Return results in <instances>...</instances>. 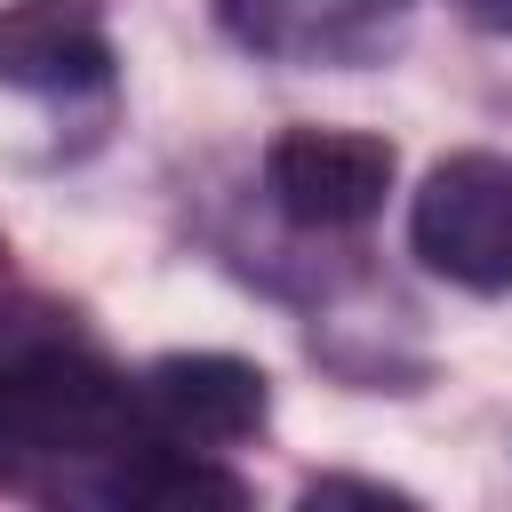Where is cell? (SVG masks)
<instances>
[{
  "mask_svg": "<svg viewBox=\"0 0 512 512\" xmlns=\"http://www.w3.org/2000/svg\"><path fill=\"white\" fill-rule=\"evenodd\" d=\"M112 72V40L96 0H8L0 8V88L72 96Z\"/></svg>",
  "mask_w": 512,
  "mask_h": 512,
  "instance_id": "4",
  "label": "cell"
},
{
  "mask_svg": "<svg viewBox=\"0 0 512 512\" xmlns=\"http://www.w3.org/2000/svg\"><path fill=\"white\" fill-rule=\"evenodd\" d=\"M136 400H144V424L160 440H176V448H232L272 408L264 368L232 360V352H168V360L144 368Z\"/></svg>",
  "mask_w": 512,
  "mask_h": 512,
  "instance_id": "3",
  "label": "cell"
},
{
  "mask_svg": "<svg viewBox=\"0 0 512 512\" xmlns=\"http://www.w3.org/2000/svg\"><path fill=\"white\" fill-rule=\"evenodd\" d=\"M400 0H216V16L264 56H360Z\"/></svg>",
  "mask_w": 512,
  "mask_h": 512,
  "instance_id": "5",
  "label": "cell"
},
{
  "mask_svg": "<svg viewBox=\"0 0 512 512\" xmlns=\"http://www.w3.org/2000/svg\"><path fill=\"white\" fill-rule=\"evenodd\" d=\"M408 248L424 256V272L472 296H504L512 288V160L448 152L408 208Z\"/></svg>",
  "mask_w": 512,
  "mask_h": 512,
  "instance_id": "1",
  "label": "cell"
},
{
  "mask_svg": "<svg viewBox=\"0 0 512 512\" xmlns=\"http://www.w3.org/2000/svg\"><path fill=\"white\" fill-rule=\"evenodd\" d=\"M264 192L304 232H352L392 192V144L368 128H280L264 152Z\"/></svg>",
  "mask_w": 512,
  "mask_h": 512,
  "instance_id": "2",
  "label": "cell"
},
{
  "mask_svg": "<svg viewBox=\"0 0 512 512\" xmlns=\"http://www.w3.org/2000/svg\"><path fill=\"white\" fill-rule=\"evenodd\" d=\"M472 24H488V32H512V0H456Z\"/></svg>",
  "mask_w": 512,
  "mask_h": 512,
  "instance_id": "7",
  "label": "cell"
},
{
  "mask_svg": "<svg viewBox=\"0 0 512 512\" xmlns=\"http://www.w3.org/2000/svg\"><path fill=\"white\" fill-rule=\"evenodd\" d=\"M344 496L352 504H408L400 488H376V480H312L304 488V504H344Z\"/></svg>",
  "mask_w": 512,
  "mask_h": 512,
  "instance_id": "6",
  "label": "cell"
}]
</instances>
